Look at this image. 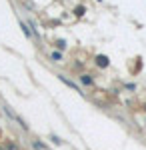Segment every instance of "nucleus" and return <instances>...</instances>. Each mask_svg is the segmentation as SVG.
<instances>
[{
    "label": "nucleus",
    "instance_id": "obj_1",
    "mask_svg": "<svg viewBox=\"0 0 146 150\" xmlns=\"http://www.w3.org/2000/svg\"><path fill=\"white\" fill-rule=\"evenodd\" d=\"M58 80H60V82H64V84H66V86H70V88H72V90H76V92L84 94V92H82V90H80V88H78V84H76V82H72V80H70V78H66V76H64V74H58Z\"/></svg>",
    "mask_w": 146,
    "mask_h": 150
},
{
    "label": "nucleus",
    "instance_id": "obj_2",
    "mask_svg": "<svg viewBox=\"0 0 146 150\" xmlns=\"http://www.w3.org/2000/svg\"><path fill=\"white\" fill-rule=\"evenodd\" d=\"M96 64H98L100 68H106V66H108V58L104 56V54H98V56H96Z\"/></svg>",
    "mask_w": 146,
    "mask_h": 150
},
{
    "label": "nucleus",
    "instance_id": "obj_3",
    "mask_svg": "<svg viewBox=\"0 0 146 150\" xmlns=\"http://www.w3.org/2000/svg\"><path fill=\"white\" fill-rule=\"evenodd\" d=\"M80 82H82L84 86H92V84H94V78H92L90 74H82V76H80Z\"/></svg>",
    "mask_w": 146,
    "mask_h": 150
},
{
    "label": "nucleus",
    "instance_id": "obj_4",
    "mask_svg": "<svg viewBox=\"0 0 146 150\" xmlns=\"http://www.w3.org/2000/svg\"><path fill=\"white\" fill-rule=\"evenodd\" d=\"M62 58H64V54H62V52H58V50L50 52V60H52V62H62Z\"/></svg>",
    "mask_w": 146,
    "mask_h": 150
},
{
    "label": "nucleus",
    "instance_id": "obj_5",
    "mask_svg": "<svg viewBox=\"0 0 146 150\" xmlns=\"http://www.w3.org/2000/svg\"><path fill=\"white\" fill-rule=\"evenodd\" d=\"M4 146V150H18V146L14 144V142H6V144H2Z\"/></svg>",
    "mask_w": 146,
    "mask_h": 150
},
{
    "label": "nucleus",
    "instance_id": "obj_6",
    "mask_svg": "<svg viewBox=\"0 0 146 150\" xmlns=\"http://www.w3.org/2000/svg\"><path fill=\"white\" fill-rule=\"evenodd\" d=\"M56 48L58 50H66V40H56Z\"/></svg>",
    "mask_w": 146,
    "mask_h": 150
},
{
    "label": "nucleus",
    "instance_id": "obj_7",
    "mask_svg": "<svg viewBox=\"0 0 146 150\" xmlns=\"http://www.w3.org/2000/svg\"><path fill=\"white\" fill-rule=\"evenodd\" d=\"M20 26H22L24 34H26V36H28V38H30V36H32V34H30V30H28V28H26V24H24V22H20Z\"/></svg>",
    "mask_w": 146,
    "mask_h": 150
},
{
    "label": "nucleus",
    "instance_id": "obj_8",
    "mask_svg": "<svg viewBox=\"0 0 146 150\" xmlns=\"http://www.w3.org/2000/svg\"><path fill=\"white\" fill-rule=\"evenodd\" d=\"M74 14H76V16H82V14H84V8H82V6H78V8L74 10Z\"/></svg>",
    "mask_w": 146,
    "mask_h": 150
},
{
    "label": "nucleus",
    "instance_id": "obj_9",
    "mask_svg": "<svg viewBox=\"0 0 146 150\" xmlns=\"http://www.w3.org/2000/svg\"><path fill=\"white\" fill-rule=\"evenodd\" d=\"M52 142H54V144H62V140L58 138V136H52Z\"/></svg>",
    "mask_w": 146,
    "mask_h": 150
},
{
    "label": "nucleus",
    "instance_id": "obj_10",
    "mask_svg": "<svg viewBox=\"0 0 146 150\" xmlns=\"http://www.w3.org/2000/svg\"><path fill=\"white\" fill-rule=\"evenodd\" d=\"M0 150H4V146H0Z\"/></svg>",
    "mask_w": 146,
    "mask_h": 150
}]
</instances>
